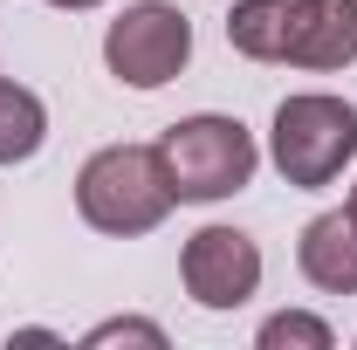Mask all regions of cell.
I'll list each match as a JSON object with an SVG mask.
<instances>
[{
    "label": "cell",
    "instance_id": "6da1fadb",
    "mask_svg": "<svg viewBox=\"0 0 357 350\" xmlns=\"http://www.w3.org/2000/svg\"><path fill=\"white\" fill-rule=\"evenodd\" d=\"M227 42L248 62L337 76L357 62V0H234Z\"/></svg>",
    "mask_w": 357,
    "mask_h": 350
},
{
    "label": "cell",
    "instance_id": "7a4b0ae2",
    "mask_svg": "<svg viewBox=\"0 0 357 350\" xmlns=\"http://www.w3.org/2000/svg\"><path fill=\"white\" fill-rule=\"evenodd\" d=\"M172 206L178 199L158 144H103L76 172V213H83V227L110 234V241H137V234L165 227Z\"/></svg>",
    "mask_w": 357,
    "mask_h": 350
},
{
    "label": "cell",
    "instance_id": "3957f363",
    "mask_svg": "<svg viewBox=\"0 0 357 350\" xmlns=\"http://www.w3.org/2000/svg\"><path fill=\"white\" fill-rule=\"evenodd\" d=\"M158 158H165V178H172L178 206H213V199H234L248 192L255 172H261V144L241 117H220V110H199V117H178L158 137Z\"/></svg>",
    "mask_w": 357,
    "mask_h": 350
},
{
    "label": "cell",
    "instance_id": "277c9868",
    "mask_svg": "<svg viewBox=\"0 0 357 350\" xmlns=\"http://www.w3.org/2000/svg\"><path fill=\"white\" fill-rule=\"evenodd\" d=\"M268 158L296 192H323L337 185L344 165L357 158V103L330 96V89H296L275 103L268 124Z\"/></svg>",
    "mask_w": 357,
    "mask_h": 350
},
{
    "label": "cell",
    "instance_id": "5b68a950",
    "mask_svg": "<svg viewBox=\"0 0 357 350\" xmlns=\"http://www.w3.org/2000/svg\"><path fill=\"white\" fill-rule=\"evenodd\" d=\"M192 62V21L172 0H131L103 28V69L124 89H165Z\"/></svg>",
    "mask_w": 357,
    "mask_h": 350
},
{
    "label": "cell",
    "instance_id": "8992f818",
    "mask_svg": "<svg viewBox=\"0 0 357 350\" xmlns=\"http://www.w3.org/2000/svg\"><path fill=\"white\" fill-rule=\"evenodd\" d=\"M178 282H185V296L199 309H241L255 289H261V248H255V234H241V227H199L185 248H178Z\"/></svg>",
    "mask_w": 357,
    "mask_h": 350
},
{
    "label": "cell",
    "instance_id": "52a82bcc",
    "mask_svg": "<svg viewBox=\"0 0 357 350\" xmlns=\"http://www.w3.org/2000/svg\"><path fill=\"white\" fill-rule=\"evenodd\" d=\"M296 268H303V282L323 289V296H357V220H351V206L316 213L310 227H303Z\"/></svg>",
    "mask_w": 357,
    "mask_h": 350
},
{
    "label": "cell",
    "instance_id": "ba28073f",
    "mask_svg": "<svg viewBox=\"0 0 357 350\" xmlns=\"http://www.w3.org/2000/svg\"><path fill=\"white\" fill-rule=\"evenodd\" d=\"M48 144V103L0 76V165H28Z\"/></svg>",
    "mask_w": 357,
    "mask_h": 350
},
{
    "label": "cell",
    "instance_id": "9c48e42d",
    "mask_svg": "<svg viewBox=\"0 0 357 350\" xmlns=\"http://www.w3.org/2000/svg\"><path fill=\"white\" fill-rule=\"evenodd\" d=\"M255 344L261 350H337V330L323 316H310V309H275L255 330Z\"/></svg>",
    "mask_w": 357,
    "mask_h": 350
},
{
    "label": "cell",
    "instance_id": "30bf717a",
    "mask_svg": "<svg viewBox=\"0 0 357 350\" xmlns=\"http://www.w3.org/2000/svg\"><path fill=\"white\" fill-rule=\"evenodd\" d=\"M89 350H103V344H151V350H165V330L158 323H144V316H110V323H96L83 337Z\"/></svg>",
    "mask_w": 357,
    "mask_h": 350
},
{
    "label": "cell",
    "instance_id": "8fae6325",
    "mask_svg": "<svg viewBox=\"0 0 357 350\" xmlns=\"http://www.w3.org/2000/svg\"><path fill=\"white\" fill-rule=\"evenodd\" d=\"M48 7H62V14H89V7H103V0H48Z\"/></svg>",
    "mask_w": 357,
    "mask_h": 350
},
{
    "label": "cell",
    "instance_id": "7c38bea8",
    "mask_svg": "<svg viewBox=\"0 0 357 350\" xmlns=\"http://www.w3.org/2000/svg\"><path fill=\"white\" fill-rule=\"evenodd\" d=\"M344 206H351V220H357V185H351V199H344Z\"/></svg>",
    "mask_w": 357,
    "mask_h": 350
}]
</instances>
